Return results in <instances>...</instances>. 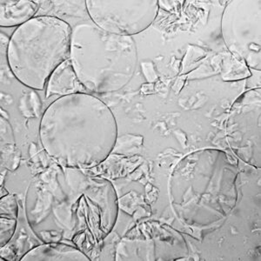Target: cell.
I'll list each match as a JSON object with an SVG mask.
<instances>
[{"instance_id": "6da1fadb", "label": "cell", "mask_w": 261, "mask_h": 261, "mask_svg": "<svg viewBox=\"0 0 261 261\" xmlns=\"http://www.w3.org/2000/svg\"><path fill=\"white\" fill-rule=\"evenodd\" d=\"M25 208L28 224L42 242H71L81 234L100 242L113 231L119 212L110 181L57 163L39 176Z\"/></svg>"}, {"instance_id": "7a4b0ae2", "label": "cell", "mask_w": 261, "mask_h": 261, "mask_svg": "<svg viewBox=\"0 0 261 261\" xmlns=\"http://www.w3.org/2000/svg\"><path fill=\"white\" fill-rule=\"evenodd\" d=\"M118 125L104 101L88 92L58 98L43 113L39 140L60 166L88 169L100 165L115 147Z\"/></svg>"}, {"instance_id": "3957f363", "label": "cell", "mask_w": 261, "mask_h": 261, "mask_svg": "<svg viewBox=\"0 0 261 261\" xmlns=\"http://www.w3.org/2000/svg\"><path fill=\"white\" fill-rule=\"evenodd\" d=\"M237 166L224 151L204 150L185 158L172 178V204L179 219L193 226L224 220L238 199Z\"/></svg>"}, {"instance_id": "277c9868", "label": "cell", "mask_w": 261, "mask_h": 261, "mask_svg": "<svg viewBox=\"0 0 261 261\" xmlns=\"http://www.w3.org/2000/svg\"><path fill=\"white\" fill-rule=\"evenodd\" d=\"M70 60L87 92L107 94L130 83L139 57L133 37L107 33L89 19L72 27Z\"/></svg>"}, {"instance_id": "5b68a950", "label": "cell", "mask_w": 261, "mask_h": 261, "mask_svg": "<svg viewBox=\"0 0 261 261\" xmlns=\"http://www.w3.org/2000/svg\"><path fill=\"white\" fill-rule=\"evenodd\" d=\"M72 27L53 15L36 16L18 27L6 47L13 76L31 89L44 91L50 75L70 59Z\"/></svg>"}, {"instance_id": "8992f818", "label": "cell", "mask_w": 261, "mask_h": 261, "mask_svg": "<svg viewBox=\"0 0 261 261\" xmlns=\"http://www.w3.org/2000/svg\"><path fill=\"white\" fill-rule=\"evenodd\" d=\"M221 34L231 53L249 66L260 68V0L230 1L223 12Z\"/></svg>"}, {"instance_id": "52a82bcc", "label": "cell", "mask_w": 261, "mask_h": 261, "mask_svg": "<svg viewBox=\"0 0 261 261\" xmlns=\"http://www.w3.org/2000/svg\"><path fill=\"white\" fill-rule=\"evenodd\" d=\"M86 11L90 19L102 30L116 35L142 33L157 18V0H87Z\"/></svg>"}, {"instance_id": "ba28073f", "label": "cell", "mask_w": 261, "mask_h": 261, "mask_svg": "<svg viewBox=\"0 0 261 261\" xmlns=\"http://www.w3.org/2000/svg\"><path fill=\"white\" fill-rule=\"evenodd\" d=\"M22 261H89L77 246L67 242H43L25 252Z\"/></svg>"}, {"instance_id": "9c48e42d", "label": "cell", "mask_w": 261, "mask_h": 261, "mask_svg": "<svg viewBox=\"0 0 261 261\" xmlns=\"http://www.w3.org/2000/svg\"><path fill=\"white\" fill-rule=\"evenodd\" d=\"M81 92H87V91L79 80L69 59L62 63L50 75L45 87V96L46 98L54 96H59L60 98Z\"/></svg>"}, {"instance_id": "30bf717a", "label": "cell", "mask_w": 261, "mask_h": 261, "mask_svg": "<svg viewBox=\"0 0 261 261\" xmlns=\"http://www.w3.org/2000/svg\"><path fill=\"white\" fill-rule=\"evenodd\" d=\"M40 1L1 0L0 27H18L36 17L40 8Z\"/></svg>"}, {"instance_id": "8fae6325", "label": "cell", "mask_w": 261, "mask_h": 261, "mask_svg": "<svg viewBox=\"0 0 261 261\" xmlns=\"http://www.w3.org/2000/svg\"><path fill=\"white\" fill-rule=\"evenodd\" d=\"M18 226V219L12 217L0 216V246L1 248L7 246L15 234Z\"/></svg>"}, {"instance_id": "7c38bea8", "label": "cell", "mask_w": 261, "mask_h": 261, "mask_svg": "<svg viewBox=\"0 0 261 261\" xmlns=\"http://www.w3.org/2000/svg\"><path fill=\"white\" fill-rule=\"evenodd\" d=\"M0 216L12 217L18 219V206L14 196L7 195L1 198Z\"/></svg>"}]
</instances>
